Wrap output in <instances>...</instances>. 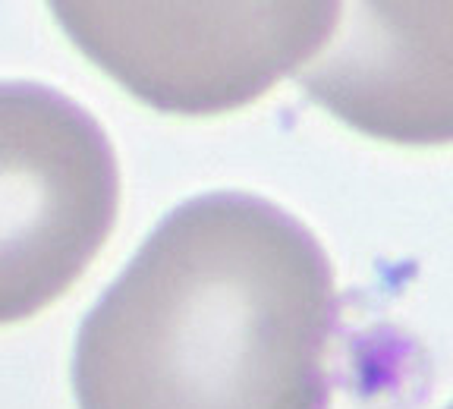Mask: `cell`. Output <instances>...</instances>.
<instances>
[{"label":"cell","instance_id":"obj_1","mask_svg":"<svg viewBox=\"0 0 453 409\" xmlns=\"http://www.w3.org/2000/svg\"><path fill=\"white\" fill-rule=\"evenodd\" d=\"M331 255L265 196L170 208L76 328V409H327Z\"/></svg>","mask_w":453,"mask_h":409},{"label":"cell","instance_id":"obj_2","mask_svg":"<svg viewBox=\"0 0 453 409\" xmlns=\"http://www.w3.org/2000/svg\"><path fill=\"white\" fill-rule=\"evenodd\" d=\"M337 0H54L79 54L145 107L211 117L262 98L331 42Z\"/></svg>","mask_w":453,"mask_h":409},{"label":"cell","instance_id":"obj_3","mask_svg":"<svg viewBox=\"0 0 453 409\" xmlns=\"http://www.w3.org/2000/svg\"><path fill=\"white\" fill-rule=\"evenodd\" d=\"M117 212L120 164L98 117L57 85L0 79V328L66 297Z\"/></svg>","mask_w":453,"mask_h":409},{"label":"cell","instance_id":"obj_4","mask_svg":"<svg viewBox=\"0 0 453 409\" xmlns=\"http://www.w3.org/2000/svg\"><path fill=\"white\" fill-rule=\"evenodd\" d=\"M293 79L372 139L453 142V4H343L331 42Z\"/></svg>","mask_w":453,"mask_h":409},{"label":"cell","instance_id":"obj_5","mask_svg":"<svg viewBox=\"0 0 453 409\" xmlns=\"http://www.w3.org/2000/svg\"><path fill=\"white\" fill-rule=\"evenodd\" d=\"M447 409H453V403H450V406H447Z\"/></svg>","mask_w":453,"mask_h":409}]
</instances>
